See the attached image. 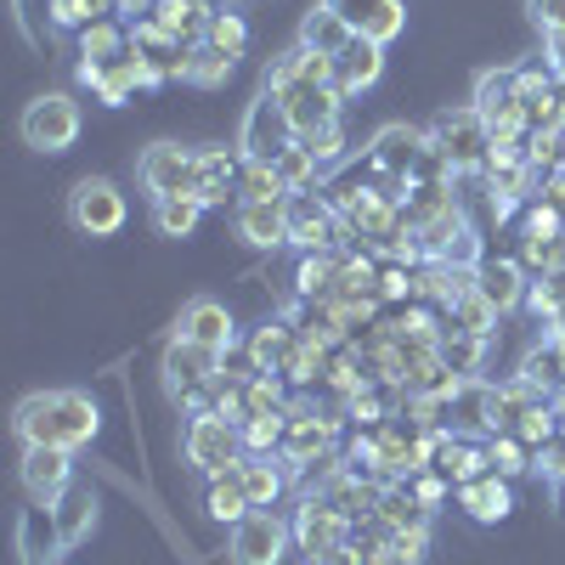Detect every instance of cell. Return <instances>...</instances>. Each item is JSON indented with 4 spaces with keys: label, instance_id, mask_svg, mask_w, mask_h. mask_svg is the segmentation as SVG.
Returning a JSON list of instances; mask_svg holds the SVG:
<instances>
[{
    "label": "cell",
    "instance_id": "7402d4cb",
    "mask_svg": "<svg viewBox=\"0 0 565 565\" xmlns=\"http://www.w3.org/2000/svg\"><path fill=\"white\" fill-rule=\"evenodd\" d=\"M18 548H23V559H29V565H57V559L68 554V548H63V532H57L52 503L23 509V521H18Z\"/></svg>",
    "mask_w": 565,
    "mask_h": 565
},
{
    "label": "cell",
    "instance_id": "277c9868",
    "mask_svg": "<svg viewBox=\"0 0 565 565\" xmlns=\"http://www.w3.org/2000/svg\"><path fill=\"white\" fill-rule=\"evenodd\" d=\"M289 548H295V521H282L277 509H249L244 521L226 532L232 565H282Z\"/></svg>",
    "mask_w": 565,
    "mask_h": 565
},
{
    "label": "cell",
    "instance_id": "ac0fdd59",
    "mask_svg": "<svg viewBox=\"0 0 565 565\" xmlns=\"http://www.w3.org/2000/svg\"><path fill=\"white\" fill-rule=\"evenodd\" d=\"M232 226H238V238H244L249 249H282V244H289V199L238 204Z\"/></svg>",
    "mask_w": 565,
    "mask_h": 565
},
{
    "label": "cell",
    "instance_id": "ffe728a7",
    "mask_svg": "<svg viewBox=\"0 0 565 565\" xmlns=\"http://www.w3.org/2000/svg\"><path fill=\"white\" fill-rule=\"evenodd\" d=\"M476 289H481V300L503 317V311H514V306H526L532 282H526V266H521V260H481V266H476Z\"/></svg>",
    "mask_w": 565,
    "mask_h": 565
},
{
    "label": "cell",
    "instance_id": "e0dca14e",
    "mask_svg": "<svg viewBox=\"0 0 565 565\" xmlns=\"http://www.w3.org/2000/svg\"><path fill=\"white\" fill-rule=\"evenodd\" d=\"M380 74H385V45H380V40H367V34H356L345 52L334 57V90H340V97L373 90V85H380Z\"/></svg>",
    "mask_w": 565,
    "mask_h": 565
},
{
    "label": "cell",
    "instance_id": "1f68e13d",
    "mask_svg": "<svg viewBox=\"0 0 565 565\" xmlns=\"http://www.w3.org/2000/svg\"><path fill=\"white\" fill-rule=\"evenodd\" d=\"M204 221V199H153V226H159V238H193Z\"/></svg>",
    "mask_w": 565,
    "mask_h": 565
},
{
    "label": "cell",
    "instance_id": "30bf717a",
    "mask_svg": "<svg viewBox=\"0 0 565 565\" xmlns=\"http://www.w3.org/2000/svg\"><path fill=\"white\" fill-rule=\"evenodd\" d=\"M430 141L441 148V159H447V170H452V175L481 170V164H487V148H492V136H487V125H481V114H476V108L441 114V119H436V130H430Z\"/></svg>",
    "mask_w": 565,
    "mask_h": 565
},
{
    "label": "cell",
    "instance_id": "7c38bea8",
    "mask_svg": "<svg viewBox=\"0 0 565 565\" xmlns=\"http://www.w3.org/2000/svg\"><path fill=\"white\" fill-rule=\"evenodd\" d=\"M271 97L282 103V114H289L300 141L328 130V125H340V108H345V97L334 85H282V90H271Z\"/></svg>",
    "mask_w": 565,
    "mask_h": 565
},
{
    "label": "cell",
    "instance_id": "bcb514c9",
    "mask_svg": "<svg viewBox=\"0 0 565 565\" xmlns=\"http://www.w3.org/2000/svg\"><path fill=\"white\" fill-rule=\"evenodd\" d=\"M565 221H559V204H532L526 215V238H559Z\"/></svg>",
    "mask_w": 565,
    "mask_h": 565
},
{
    "label": "cell",
    "instance_id": "c3c4849f",
    "mask_svg": "<svg viewBox=\"0 0 565 565\" xmlns=\"http://www.w3.org/2000/svg\"><path fill=\"white\" fill-rule=\"evenodd\" d=\"M543 68H548L554 79H565V29L543 34Z\"/></svg>",
    "mask_w": 565,
    "mask_h": 565
},
{
    "label": "cell",
    "instance_id": "ee69618b",
    "mask_svg": "<svg viewBox=\"0 0 565 565\" xmlns=\"http://www.w3.org/2000/svg\"><path fill=\"white\" fill-rule=\"evenodd\" d=\"M391 554H396V565H424V559H430V526L391 532Z\"/></svg>",
    "mask_w": 565,
    "mask_h": 565
},
{
    "label": "cell",
    "instance_id": "f35d334b",
    "mask_svg": "<svg viewBox=\"0 0 565 565\" xmlns=\"http://www.w3.org/2000/svg\"><path fill=\"white\" fill-rule=\"evenodd\" d=\"M487 458H492V469H498L503 481H514V476H526V469H532V447L521 436H492L487 441Z\"/></svg>",
    "mask_w": 565,
    "mask_h": 565
},
{
    "label": "cell",
    "instance_id": "44dd1931",
    "mask_svg": "<svg viewBox=\"0 0 565 565\" xmlns=\"http://www.w3.org/2000/svg\"><path fill=\"white\" fill-rule=\"evenodd\" d=\"M238 175H244L238 148H199V199H204V210L238 199Z\"/></svg>",
    "mask_w": 565,
    "mask_h": 565
},
{
    "label": "cell",
    "instance_id": "d590c367",
    "mask_svg": "<svg viewBox=\"0 0 565 565\" xmlns=\"http://www.w3.org/2000/svg\"><path fill=\"white\" fill-rule=\"evenodd\" d=\"M282 407H289L282 373H255L249 391H244V424H249V418H266V413H282Z\"/></svg>",
    "mask_w": 565,
    "mask_h": 565
},
{
    "label": "cell",
    "instance_id": "4dcf8cb0",
    "mask_svg": "<svg viewBox=\"0 0 565 565\" xmlns=\"http://www.w3.org/2000/svg\"><path fill=\"white\" fill-rule=\"evenodd\" d=\"M373 521H380L385 532H402V526H430V509H424V503L413 498V487H407V481H391Z\"/></svg>",
    "mask_w": 565,
    "mask_h": 565
},
{
    "label": "cell",
    "instance_id": "8d00e7d4",
    "mask_svg": "<svg viewBox=\"0 0 565 565\" xmlns=\"http://www.w3.org/2000/svg\"><path fill=\"white\" fill-rule=\"evenodd\" d=\"M492 322H498V311L481 300V289H469L458 306H447V328H463V334H476V340L492 334Z\"/></svg>",
    "mask_w": 565,
    "mask_h": 565
},
{
    "label": "cell",
    "instance_id": "f546056e",
    "mask_svg": "<svg viewBox=\"0 0 565 565\" xmlns=\"http://www.w3.org/2000/svg\"><path fill=\"white\" fill-rule=\"evenodd\" d=\"M351 40H356V29L340 12H328V7L306 12V23H300V45H306V52H322V57H340Z\"/></svg>",
    "mask_w": 565,
    "mask_h": 565
},
{
    "label": "cell",
    "instance_id": "d6986e66",
    "mask_svg": "<svg viewBox=\"0 0 565 565\" xmlns=\"http://www.w3.org/2000/svg\"><path fill=\"white\" fill-rule=\"evenodd\" d=\"M238 476H244V492H249L255 509H277L282 492L295 487V463L282 458V452H266V458H249V452H244Z\"/></svg>",
    "mask_w": 565,
    "mask_h": 565
},
{
    "label": "cell",
    "instance_id": "b9f144b4",
    "mask_svg": "<svg viewBox=\"0 0 565 565\" xmlns=\"http://www.w3.org/2000/svg\"><path fill=\"white\" fill-rule=\"evenodd\" d=\"M526 119H532L537 136H565V97H559V85L526 103Z\"/></svg>",
    "mask_w": 565,
    "mask_h": 565
},
{
    "label": "cell",
    "instance_id": "484cf974",
    "mask_svg": "<svg viewBox=\"0 0 565 565\" xmlns=\"http://www.w3.org/2000/svg\"><path fill=\"white\" fill-rule=\"evenodd\" d=\"M74 74H79V85H90V97H97V103H108V108H125V103L136 97V90H141L130 52H125L119 63H103V68H97V63H79Z\"/></svg>",
    "mask_w": 565,
    "mask_h": 565
},
{
    "label": "cell",
    "instance_id": "83f0119b",
    "mask_svg": "<svg viewBox=\"0 0 565 565\" xmlns=\"http://www.w3.org/2000/svg\"><path fill=\"white\" fill-rule=\"evenodd\" d=\"M52 514H57L63 548H79L90 532H97V492H90V487H68V492L52 503Z\"/></svg>",
    "mask_w": 565,
    "mask_h": 565
},
{
    "label": "cell",
    "instance_id": "f5cc1de1",
    "mask_svg": "<svg viewBox=\"0 0 565 565\" xmlns=\"http://www.w3.org/2000/svg\"><path fill=\"white\" fill-rule=\"evenodd\" d=\"M311 565H362V559H356V543H345L340 554H328V559H311Z\"/></svg>",
    "mask_w": 565,
    "mask_h": 565
},
{
    "label": "cell",
    "instance_id": "5b68a950",
    "mask_svg": "<svg viewBox=\"0 0 565 565\" xmlns=\"http://www.w3.org/2000/svg\"><path fill=\"white\" fill-rule=\"evenodd\" d=\"M351 537H356V521H351L334 498H317V492L300 498V509H295V548L306 554V565L340 554Z\"/></svg>",
    "mask_w": 565,
    "mask_h": 565
},
{
    "label": "cell",
    "instance_id": "7a4b0ae2",
    "mask_svg": "<svg viewBox=\"0 0 565 565\" xmlns=\"http://www.w3.org/2000/svg\"><path fill=\"white\" fill-rule=\"evenodd\" d=\"M232 351H210V345H193V340H170L164 345V391L170 402L204 413V396L215 391V373L226 367Z\"/></svg>",
    "mask_w": 565,
    "mask_h": 565
},
{
    "label": "cell",
    "instance_id": "52a82bcc",
    "mask_svg": "<svg viewBox=\"0 0 565 565\" xmlns=\"http://www.w3.org/2000/svg\"><path fill=\"white\" fill-rule=\"evenodd\" d=\"M79 103L74 97H63V90H45V97H34L29 108H23V119H18V130H23V141L34 153H68L74 141H79Z\"/></svg>",
    "mask_w": 565,
    "mask_h": 565
},
{
    "label": "cell",
    "instance_id": "ab89813d",
    "mask_svg": "<svg viewBox=\"0 0 565 565\" xmlns=\"http://www.w3.org/2000/svg\"><path fill=\"white\" fill-rule=\"evenodd\" d=\"M441 356H447V367H452V373H476V367H481V356H487V340L463 334V328H447V334H441Z\"/></svg>",
    "mask_w": 565,
    "mask_h": 565
},
{
    "label": "cell",
    "instance_id": "836d02e7",
    "mask_svg": "<svg viewBox=\"0 0 565 565\" xmlns=\"http://www.w3.org/2000/svg\"><path fill=\"white\" fill-rule=\"evenodd\" d=\"M266 199H295V193H289V181L277 175V164H244L238 204H266Z\"/></svg>",
    "mask_w": 565,
    "mask_h": 565
},
{
    "label": "cell",
    "instance_id": "cb8c5ba5",
    "mask_svg": "<svg viewBox=\"0 0 565 565\" xmlns=\"http://www.w3.org/2000/svg\"><path fill=\"white\" fill-rule=\"evenodd\" d=\"M238 463H244V458H238ZM238 463L221 469V476H204V514H210L215 526H226V532H232V526H238L244 514L255 509V503H249V492H244Z\"/></svg>",
    "mask_w": 565,
    "mask_h": 565
},
{
    "label": "cell",
    "instance_id": "816d5d0a",
    "mask_svg": "<svg viewBox=\"0 0 565 565\" xmlns=\"http://www.w3.org/2000/svg\"><path fill=\"white\" fill-rule=\"evenodd\" d=\"M153 7H159V0H114V12H119V18H130V23L153 18Z\"/></svg>",
    "mask_w": 565,
    "mask_h": 565
},
{
    "label": "cell",
    "instance_id": "3957f363",
    "mask_svg": "<svg viewBox=\"0 0 565 565\" xmlns=\"http://www.w3.org/2000/svg\"><path fill=\"white\" fill-rule=\"evenodd\" d=\"M181 458L199 469V476H221V469H232L244 458V430L232 418H221L215 407L193 413L186 418V436H181Z\"/></svg>",
    "mask_w": 565,
    "mask_h": 565
},
{
    "label": "cell",
    "instance_id": "4fadbf2b",
    "mask_svg": "<svg viewBox=\"0 0 565 565\" xmlns=\"http://www.w3.org/2000/svg\"><path fill=\"white\" fill-rule=\"evenodd\" d=\"M18 481L34 503H57L74 487V452L68 447H23Z\"/></svg>",
    "mask_w": 565,
    "mask_h": 565
},
{
    "label": "cell",
    "instance_id": "f1b7e54d",
    "mask_svg": "<svg viewBox=\"0 0 565 565\" xmlns=\"http://www.w3.org/2000/svg\"><path fill=\"white\" fill-rule=\"evenodd\" d=\"M130 52V29L119 18H97V23H85L79 29V63H119Z\"/></svg>",
    "mask_w": 565,
    "mask_h": 565
},
{
    "label": "cell",
    "instance_id": "db71d44e",
    "mask_svg": "<svg viewBox=\"0 0 565 565\" xmlns=\"http://www.w3.org/2000/svg\"><path fill=\"white\" fill-rule=\"evenodd\" d=\"M559 97H565V79H559Z\"/></svg>",
    "mask_w": 565,
    "mask_h": 565
},
{
    "label": "cell",
    "instance_id": "60d3db41",
    "mask_svg": "<svg viewBox=\"0 0 565 565\" xmlns=\"http://www.w3.org/2000/svg\"><path fill=\"white\" fill-rule=\"evenodd\" d=\"M52 23L57 29H85V23H97V18H114V0H52Z\"/></svg>",
    "mask_w": 565,
    "mask_h": 565
},
{
    "label": "cell",
    "instance_id": "2e32d148",
    "mask_svg": "<svg viewBox=\"0 0 565 565\" xmlns=\"http://www.w3.org/2000/svg\"><path fill=\"white\" fill-rule=\"evenodd\" d=\"M175 340H193V345H210V351H232L238 334H232V311L221 300H186L181 317H175Z\"/></svg>",
    "mask_w": 565,
    "mask_h": 565
},
{
    "label": "cell",
    "instance_id": "f6af8a7d",
    "mask_svg": "<svg viewBox=\"0 0 565 565\" xmlns=\"http://www.w3.org/2000/svg\"><path fill=\"white\" fill-rule=\"evenodd\" d=\"M306 148L317 153V164H322V170H334V164L345 159V125H328V130L306 136Z\"/></svg>",
    "mask_w": 565,
    "mask_h": 565
},
{
    "label": "cell",
    "instance_id": "ba28073f",
    "mask_svg": "<svg viewBox=\"0 0 565 565\" xmlns=\"http://www.w3.org/2000/svg\"><path fill=\"white\" fill-rule=\"evenodd\" d=\"M295 125H289V114H282V103L271 97V90H260V97L249 103V114H244V130H238V153H244V164H277L282 153L295 148Z\"/></svg>",
    "mask_w": 565,
    "mask_h": 565
},
{
    "label": "cell",
    "instance_id": "5bb4252c",
    "mask_svg": "<svg viewBox=\"0 0 565 565\" xmlns=\"http://www.w3.org/2000/svg\"><path fill=\"white\" fill-rule=\"evenodd\" d=\"M424 148H430V130H418V125H385L380 136L367 141V164L373 170H391V175H413Z\"/></svg>",
    "mask_w": 565,
    "mask_h": 565
},
{
    "label": "cell",
    "instance_id": "9a60e30c",
    "mask_svg": "<svg viewBox=\"0 0 565 565\" xmlns=\"http://www.w3.org/2000/svg\"><path fill=\"white\" fill-rule=\"evenodd\" d=\"M322 7L340 12L356 34L380 40V45H391V40L407 29V7H402V0H322Z\"/></svg>",
    "mask_w": 565,
    "mask_h": 565
},
{
    "label": "cell",
    "instance_id": "4316f807",
    "mask_svg": "<svg viewBox=\"0 0 565 565\" xmlns=\"http://www.w3.org/2000/svg\"><path fill=\"white\" fill-rule=\"evenodd\" d=\"M210 18H215L210 0H159V7H153V23H159L164 34H175L181 45H204Z\"/></svg>",
    "mask_w": 565,
    "mask_h": 565
},
{
    "label": "cell",
    "instance_id": "e575fe53",
    "mask_svg": "<svg viewBox=\"0 0 565 565\" xmlns=\"http://www.w3.org/2000/svg\"><path fill=\"white\" fill-rule=\"evenodd\" d=\"M232 68H238V57L215 52V45H193V57H186V85L215 90V85H226V79H232Z\"/></svg>",
    "mask_w": 565,
    "mask_h": 565
},
{
    "label": "cell",
    "instance_id": "8fae6325",
    "mask_svg": "<svg viewBox=\"0 0 565 565\" xmlns=\"http://www.w3.org/2000/svg\"><path fill=\"white\" fill-rule=\"evenodd\" d=\"M469 108L481 114V125H487V136H492V141H526V136H532L526 103L509 90V74H481L476 103H469Z\"/></svg>",
    "mask_w": 565,
    "mask_h": 565
},
{
    "label": "cell",
    "instance_id": "681fc988",
    "mask_svg": "<svg viewBox=\"0 0 565 565\" xmlns=\"http://www.w3.org/2000/svg\"><path fill=\"white\" fill-rule=\"evenodd\" d=\"M402 295H413V277L407 271H385L380 277V300H402Z\"/></svg>",
    "mask_w": 565,
    "mask_h": 565
},
{
    "label": "cell",
    "instance_id": "9c48e42d",
    "mask_svg": "<svg viewBox=\"0 0 565 565\" xmlns=\"http://www.w3.org/2000/svg\"><path fill=\"white\" fill-rule=\"evenodd\" d=\"M125 215H130V204L108 175H85L68 193V226L79 232V238H114V232L125 226Z\"/></svg>",
    "mask_w": 565,
    "mask_h": 565
},
{
    "label": "cell",
    "instance_id": "d6a6232c",
    "mask_svg": "<svg viewBox=\"0 0 565 565\" xmlns=\"http://www.w3.org/2000/svg\"><path fill=\"white\" fill-rule=\"evenodd\" d=\"M204 45H215V52H226V57H244L249 52V18L238 7H215Z\"/></svg>",
    "mask_w": 565,
    "mask_h": 565
},
{
    "label": "cell",
    "instance_id": "8992f818",
    "mask_svg": "<svg viewBox=\"0 0 565 565\" xmlns=\"http://www.w3.org/2000/svg\"><path fill=\"white\" fill-rule=\"evenodd\" d=\"M136 181L148 199H199V153L181 148V141H153L148 153L136 159Z\"/></svg>",
    "mask_w": 565,
    "mask_h": 565
},
{
    "label": "cell",
    "instance_id": "7bdbcfd3",
    "mask_svg": "<svg viewBox=\"0 0 565 565\" xmlns=\"http://www.w3.org/2000/svg\"><path fill=\"white\" fill-rule=\"evenodd\" d=\"M514 436H521L532 452H537V447H548V441L559 436V413H554V402H537V407L521 418V430H514Z\"/></svg>",
    "mask_w": 565,
    "mask_h": 565
},
{
    "label": "cell",
    "instance_id": "74e56055",
    "mask_svg": "<svg viewBox=\"0 0 565 565\" xmlns=\"http://www.w3.org/2000/svg\"><path fill=\"white\" fill-rule=\"evenodd\" d=\"M277 175L289 181V193H317V175H322V164H317V153L306 148V141H295V148L277 159Z\"/></svg>",
    "mask_w": 565,
    "mask_h": 565
},
{
    "label": "cell",
    "instance_id": "d4e9b609",
    "mask_svg": "<svg viewBox=\"0 0 565 565\" xmlns=\"http://www.w3.org/2000/svg\"><path fill=\"white\" fill-rule=\"evenodd\" d=\"M458 509L469 514V521H481V526H498L503 514L514 509L509 481L498 476V469H487V476H476V481H463V487H458Z\"/></svg>",
    "mask_w": 565,
    "mask_h": 565
},
{
    "label": "cell",
    "instance_id": "7dc6e473",
    "mask_svg": "<svg viewBox=\"0 0 565 565\" xmlns=\"http://www.w3.org/2000/svg\"><path fill=\"white\" fill-rule=\"evenodd\" d=\"M526 18L543 34H554V29H565V0H526Z\"/></svg>",
    "mask_w": 565,
    "mask_h": 565
},
{
    "label": "cell",
    "instance_id": "f907efd6",
    "mask_svg": "<svg viewBox=\"0 0 565 565\" xmlns=\"http://www.w3.org/2000/svg\"><path fill=\"white\" fill-rule=\"evenodd\" d=\"M543 204H565V159H559V170L554 175H543V193H537Z\"/></svg>",
    "mask_w": 565,
    "mask_h": 565
},
{
    "label": "cell",
    "instance_id": "6da1fadb",
    "mask_svg": "<svg viewBox=\"0 0 565 565\" xmlns=\"http://www.w3.org/2000/svg\"><path fill=\"white\" fill-rule=\"evenodd\" d=\"M12 430L23 436V447H90L103 430V413L85 391H34L18 402L12 413Z\"/></svg>",
    "mask_w": 565,
    "mask_h": 565
},
{
    "label": "cell",
    "instance_id": "603a6c76",
    "mask_svg": "<svg viewBox=\"0 0 565 565\" xmlns=\"http://www.w3.org/2000/svg\"><path fill=\"white\" fill-rule=\"evenodd\" d=\"M430 469H441L452 487H463V481L487 476L492 458H487V441H469V436H447V430H436V458H430Z\"/></svg>",
    "mask_w": 565,
    "mask_h": 565
}]
</instances>
